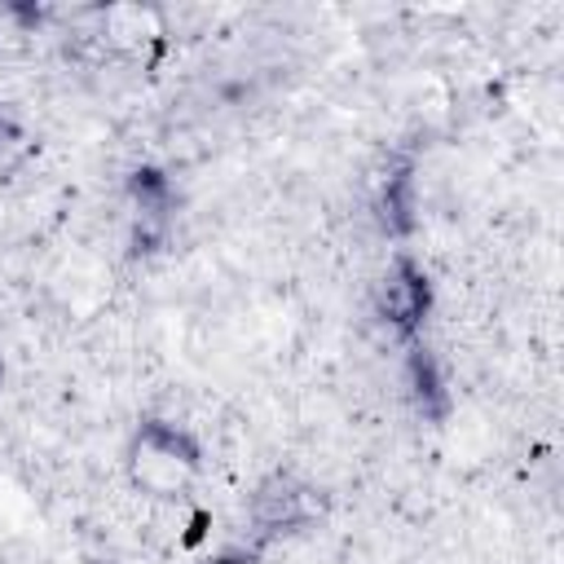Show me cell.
<instances>
[{"label":"cell","instance_id":"3957f363","mask_svg":"<svg viewBox=\"0 0 564 564\" xmlns=\"http://www.w3.org/2000/svg\"><path fill=\"white\" fill-rule=\"evenodd\" d=\"M410 384H415V397H419V406H423L428 415H441V410H445V393H441L436 362H432L423 349H415V358H410Z\"/></svg>","mask_w":564,"mask_h":564},{"label":"cell","instance_id":"277c9868","mask_svg":"<svg viewBox=\"0 0 564 564\" xmlns=\"http://www.w3.org/2000/svg\"><path fill=\"white\" fill-rule=\"evenodd\" d=\"M380 220L388 225L393 235L410 230V177H406V172H401V177H388L384 199H380Z\"/></svg>","mask_w":564,"mask_h":564},{"label":"cell","instance_id":"6da1fadb","mask_svg":"<svg viewBox=\"0 0 564 564\" xmlns=\"http://www.w3.org/2000/svg\"><path fill=\"white\" fill-rule=\"evenodd\" d=\"M380 313L401 326V331H415L419 317L428 313V278L415 269V265H397L384 283H380Z\"/></svg>","mask_w":564,"mask_h":564},{"label":"cell","instance_id":"7a4b0ae2","mask_svg":"<svg viewBox=\"0 0 564 564\" xmlns=\"http://www.w3.org/2000/svg\"><path fill=\"white\" fill-rule=\"evenodd\" d=\"M300 490H291L287 481H274L261 490L256 499V520L269 525V529H287V525H300L304 520V507H300Z\"/></svg>","mask_w":564,"mask_h":564},{"label":"cell","instance_id":"5b68a950","mask_svg":"<svg viewBox=\"0 0 564 564\" xmlns=\"http://www.w3.org/2000/svg\"><path fill=\"white\" fill-rule=\"evenodd\" d=\"M216 564H252V560H243V555H225V560H216Z\"/></svg>","mask_w":564,"mask_h":564}]
</instances>
